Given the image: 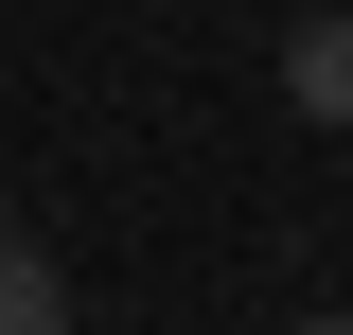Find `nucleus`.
Segmentation results:
<instances>
[{"instance_id":"f257e3e1","label":"nucleus","mask_w":353,"mask_h":335,"mask_svg":"<svg viewBox=\"0 0 353 335\" xmlns=\"http://www.w3.org/2000/svg\"><path fill=\"white\" fill-rule=\"evenodd\" d=\"M283 106L301 124H353V18H301L283 36Z\"/></svg>"},{"instance_id":"f03ea898","label":"nucleus","mask_w":353,"mask_h":335,"mask_svg":"<svg viewBox=\"0 0 353 335\" xmlns=\"http://www.w3.org/2000/svg\"><path fill=\"white\" fill-rule=\"evenodd\" d=\"M0 335H71V283H53V247H18V230H0Z\"/></svg>"},{"instance_id":"7ed1b4c3","label":"nucleus","mask_w":353,"mask_h":335,"mask_svg":"<svg viewBox=\"0 0 353 335\" xmlns=\"http://www.w3.org/2000/svg\"><path fill=\"white\" fill-rule=\"evenodd\" d=\"M283 335H353V318H283Z\"/></svg>"}]
</instances>
